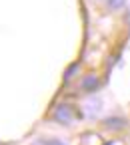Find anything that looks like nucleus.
I'll list each match as a JSON object with an SVG mask.
<instances>
[{
	"instance_id": "20e7f679",
	"label": "nucleus",
	"mask_w": 130,
	"mask_h": 145,
	"mask_svg": "<svg viewBox=\"0 0 130 145\" xmlns=\"http://www.w3.org/2000/svg\"><path fill=\"white\" fill-rule=\"evenodd\" d=\"M126 4V0H106V6L110 10H122Z\"/></svg>"
},
{
	"instance_id": "f03ea898",
	"label": "nucleus",
	"mask_w": 130,
	"mask_h": 145,
	"mask_svg": "<svg viewBox=\"0 0 130 145\" xmlns=\"http://www.w3.org/2000/svg\"><path fill=\"white\" fill-rule=\"evenodd\" d=\"M98 88H100V80H98L96 74H86V76L80 80V89L86 91V93H92V91H96Z\"/></svg>"
},
{
	"instance_id": "39448f33",
	"label": "nucleus",
	"mask_w": 130,
	"mask_h": 145,
	"mask_svg": "<svg viewBox=\"0 0 130 145\" xmlns=\"http://www.w3.org/2000/svg\"><path fill=\"white\" fill-rule=\"evenodd\" d=\"M76 70H78V64H72V66H70V70L66 72V76H64V78H66V80H70V78L76 74Z\"/></svg>"
},
{
	"instance_id": "7ed1b4c3",
	"label": "nucleus",
	"mask_w": 130,
	"mask_h": 145,
	"mask_svg": "<svg viewBox=\"0 0 130 145\" xmlns=\"http://www.w3.org/2000/svg\"><path fill=\"white\" fill-rule=\"evenodd\" d=\"M102 125H104L108 131H122V129H126L128 121L122 119V117H108V119H104Z\"/></svg>"
},
{
	"instance_id": "f257e3e1",
	"label": "nucleus",
	"mask_w": 130,
	"mask_h": 145,
	"mask_svg": "<svg viewBox=\"0 0 130 145\" xmlns=\"http://www.w3.org/2000/svg\"><path fill=\"white\" fill-rule=\"evenodd\" d=\"M52 117H54V121H58V123H62V125L72 123V119H74V109H72V105H68V103H60V105L54 109Z\"/></svg>"
},
{
	"instance_id": "423d86ee",
	"label": "nucleus",
	"mask_w": 130,
	"mask_h": 145,
	"mask_svg": "<svg viewBox=\"0 0 130 145\" xmlns=\"http://www.w3.org/2000/svg\"><path fill=\"white\" fill-rule=\"evenodd\" d=\"M46 145H64L62 141H56V139H50V141H46Z\"/></svg>"
}]
</instances>
